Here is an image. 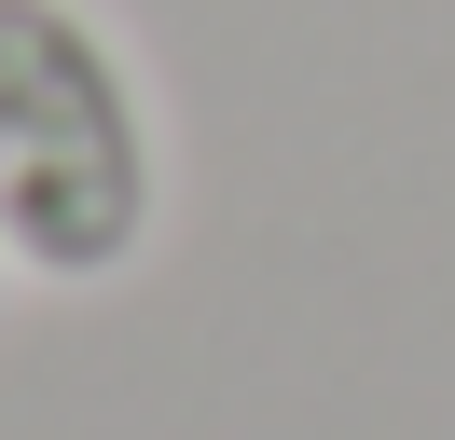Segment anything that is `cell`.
Instances as JSON below:
<instances>
[{
    "instance_id": "1",
    "label": "cell",
    "mask_w": 455,
    "mask_h": 440,
    "mask_svg": "<svg viewBox=\"0 0 455 440\" xmlns=\"http://www.w3.org/2000/svg\"><path fill=\"white\" fill-rule=\"evenodd\" d=\"M166 138L84 0H0V262L28 289H111L152 248Z\"/></svg>"
},
{
    "instance_id": "2",
    "label": "cell",
    "mask_w": 455,
    "mask_h": 440,
    "mask_svg": "<svg viewBox=\"0 0 455 440\" xmlns=\"http://www.w3.org/2000/svg\"><path fill=\"white\" fill-rule=\"evenodd\" d=\"M0 289H14V262H0Z\"/></svg>"
}]
</instances>
